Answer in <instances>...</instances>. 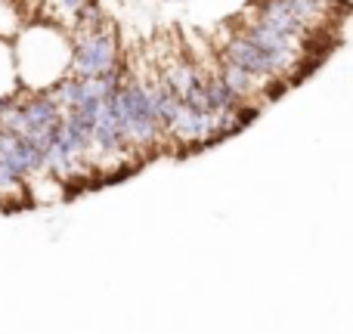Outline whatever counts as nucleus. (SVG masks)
Listing matches in <instances>:
<instances>
[{
	"label": "nucleus",
	"instance_id": "nucleus-1",
	"mask_svg": "<svg viewBox=\"0 0 353 334\" xmlns=\"http://www.w3.org/2000/svg\"><path fill=\"white\" fill-rule=\"evenodd\" d=\"M12 59L19 68V81L31 90H50L59 84L72 68V43L56 28H28L12 50Z\"/></svg>",
	"mask_w": 353,
	"mask_h": 334
},
{
	"label": "nucleus",
	"instance_id": "nucleus-2",
	"mask_svg": "<svg viewBox=\"0 0 353 334\" xmlns=\"http://www.w3.org/2000/svg\"><path fill=\"white\" fill-rule=\"evenodd\" d=\"M112 65H118V41L115 31L105 28V22L99 28L81 31V41L72 47V78H99Z\"/></svg>",
	"mask_w": 353,
	"mask_h": 334
},
{
	"label": "nucleus",
	"instance_id": "nucleus-3",
	"mask_svg": "<svg viewBox=\"0 0 353 334\" xmlns=\"http://www.w3.org/2000/svg\"><path fill=\"white\" fill-rule=\"evenodd\" d=\"M16 59H12V47L0 41V99H10L16 90Z\"/></svg>",
	"mask_w": 353,
	"mask_h": 334
}]
</instances>
